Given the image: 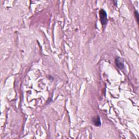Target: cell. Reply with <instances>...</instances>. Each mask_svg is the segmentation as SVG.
<instances>
[{
  "label": "cell",
  "mask_w": 139,
  "mask_h": 139,
  "mask_svg": "<svg viewBox=\"0 0 139 139\" xmlns=\"http://www.w3.org/2000/svg\"><path fill=\"white\" fill-rule=\"evenodd\" d=\"M92 122L95 126L96 127H99L101 125L100 118L98 116H97L96 117H95L94 119H92Z\"/></svg>",
  "instance_id": "3957f363"
},
{
  "label": "cell",
  "mask_w": 139,
  "mask_h": 139,
  "mask_svg": "<svg viewBox=\"0 0 139 139\" xmlns=\"http://www.w3.org/2000/svg\"><path fill=\"white\" fill-rule=\"evenodd\" d=\"M115 64L117 67L120 69H123L124 68V63L123 60L119 57H116L115 60Z\"/></svg>",
  "instance_id": "7a4b0ae2"
},
{
  "label": "cell",
  "mask_w": 139,
  "mask_h": 139,
  "mask_svg": "<svg viewBox=\"0 0 139 139\" xmlns=\"http://www.w3.org/2000/svg\"><path fill=\"white\" fill-rule=\"evenodd\" d=\"M99 14L100 17V21H101L102 24L103 26H105L107 24V22H108L106 12L103 9H101L99 12Z\"/></svg>",
  "instance_id": "6da1fadb"
},
{
  "label": "cell",
  "mask_w": 139,
  "mask_h": 139,
  "mask_svg": "<svg viewBox=\"0 0 139 139\" xmlns=\"http://www.w3.org/2000/svg\"><path fill=\"white\" fill-rule=\"evenodd\" d=\"M135 17H136V21L138 23H139V13H138V11H136L135 12Z\"/></svg>",
  "instance_id": "277c9868"
},
{
  "label": "cell",
  "mask_w": 139,
  "mask_h": 139,
  "mask_svg": "<svg viewBox=\"0 0 139 139\" xmlns=\"http://www.w3.org/2000/svg\"><path fill=\"white\" fill-rule=\"evenodd\" d=\"M114 2L115 3V6H117V1H114Z\"/></svg>",
  "instance_id": "5b68a950"
}]
</instances>
